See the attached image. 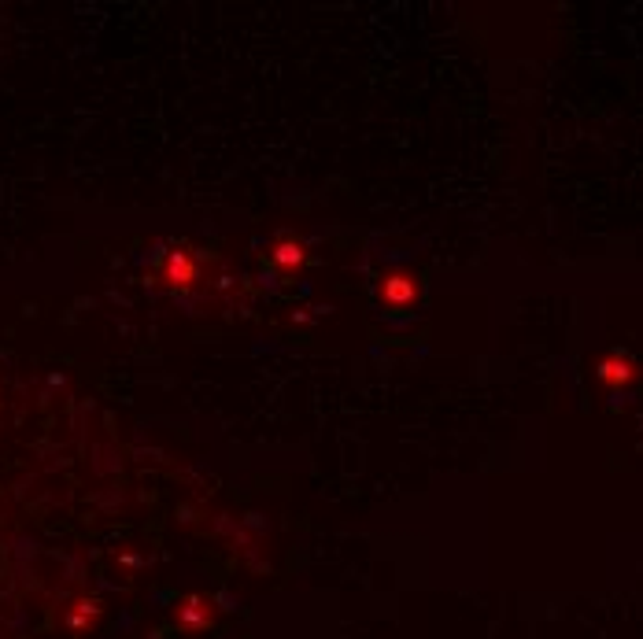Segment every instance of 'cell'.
Wrapping results in <instances>:
<instances>
[{"label":"cell","instance_id":"3957f363","mask_svg":"<svg viewBox=\"0 0 643 639\" xmlns=\"http://www.w3.org/2000/svg\"><path fill=\"white\" fill-rule=\"evenodd\" d=\"M300 259H304V255H300V248H296V244H281L278 248V263H300Z\"/></svg>","mask_w":643,"mask_h":639},{"label":"cell","instance_id":"7a4b0ae2","mask_svg":"<svg viewBox=\"0 0 643 639\" xmlns=\"http://www.w3.org/2000/svg\"><path fill=\"white\" fill-rule=\"evenodd\" d=\"M636 377H640V366H636L625 351H610V355L599 359V381L607 388H625L632 385Z\"/></svg>","mask_w":643,"mask_h":639},{"label":"cell","instance_id":"6da1fadb","mask_svg":"<svg viewBox=\"0 0 643 639\" xmlns=\"http://www.w3.org/2000/svg\"><path fill=\"white\" fill-rule=\"evenodd\" d=\"M418 278L414 274H403V270H396V274H389V278L381 281V296H385V303H389L392 311H411L414 303H418Z\"/></svg>","mask_w":643,"mask_h":639}]
</instances>
